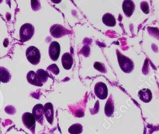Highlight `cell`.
Returning <instances> with one entry per match:
<instances>
[{
  "label": "cell",
  "instance_id": "cell-9",
  "mask_svg": "<svg viewBox=\"0 0 159 134\" xmlns=\"http://www.w3.org/2000/svg\"><path fill=\"white\" fill-rule=\"evenodd\" d=\"M135 9V5L133 1L130 0H126L123 2V10L127 17H130L133 14Z\"/></svg>",
  "mask_w": 159,
  "mask_h": 134
},
{
  "label": "cell",
  "instance_id": "cell-13",
  "mask_svg": "<svg viewBox=\"0 0 159 134\" xmlns=\"http://www.w3.org/2000/svg\"><path fill=\"white\" fill-rule=\"evenodd\" d=\"M62 65L65 69H70L72 67L73 58L70 53H65L61 58Z\"/></svg>",
  "mask_w": 159,
  "mask_h": 134
},
{
  "label": "cell",
  "instance_id": "cell-4",
  "mask_svg": "<svg viewBox=\"0 0 159 134\" xmlns=\"http://www.w3.org/2000/svg\"><path fill=\"white\" fill-rule=\"evenodd\" d=\"M95 94L99 99H106L108 96V89L107 85L102 82H99L96 84L94 88Z\"/></svg>",
  "mask_w": 159,
  "mask_h": 134
},
{
  "label": "cell",
  "instance_id": "cell-19",
  "mask_svg": "<svg viewBox=\"0 0 159 134\" xmlns=\"http://www.w3.org/2000/svg\"><path fill=\"white\" fill-rule=\"evenodd\" d=\"M48 69H49L51 73H54L55 75L58 74L59 73V69H58V67L57 66V65H55V64H52V65H49V67H48Z\"/></svg>",
  "mask_w": 159,
  "mask_h": 134
},
{
  "label": "cell",
  "instance_id": "cell-7",
  "mask_svg": "<svg viewBox=\"0 0 159 134\" xmlns=\"http://www.w3.org/2000/svg\"><path fill=\"white\" fill-rule=\"evenodd\" d=\"M32 115H34L35 120H37L40 123L43 122V115H44L43 114V106L40 104H36L33 108Z\"/></svg>",
  "mask_w": 159,
  "mask_h": 134
},
{
  "label": "cell",
  "instance_id": "cell-10",
  "mask_svg": "<svg viewBox=\"0 0 159 134\" xmlns=\"http://www.w3.org/2000/svg\"><path fill=\"white\" fill-rule=\"evenodd\" d=\"M26 79H27V81L30 84L34 86H37V87H41L43 86V83L38 79L37 74L34 71H30L29 73L26 75Z\"/></svg>",
  "mask_w": 159,
  "mask_h": 134
},
{
  "label": "cell",
  "instance_id": "cell-17",
  "mask_svg": "<svg viewBox=\"0 0 159 134\" xmlns=\"http://www.w3.org/2000/svg\"><path fill=\"white\" fill-rule=\"evenodd\" d=\"M83 130V127L79 123H75L71 126L68 129V132L70 134H80Z\"/></svg>",
  "mask_w": 159,
  "mask_h": 134
},
{
  "label": "cell",
  "instance_id": "cell-8",
  "mask_svg": "<svg viewBox=\"0 0 159 134\" xmlns=\"http://www.w3.org/2000/svg\"><path fill=\"white\" fill-rule=\"evenodd\" d=\"M43 114L45 115L48 122L52 124L53 119H54V108L51 103H47L43 106Z\"/></svg>",
  "mask_w": 159,
  "mask_h": 134
},
{
  "label": "cell",
  "instance_id": "cell-3",
  "mask_svg": "<svg viewBox=\"0 0 159 134\" xmlns=\"http://www.w3.org/2000/svg\"><path fill=\"white\" fill-rule=\"evenodd\" d=\"M34 34V26L30 23H25L20 27V41L23 42L29 41Z\"/></svg>",
  "mask_w": 159,
  "mask_h": 134
},
{
  "label": "cell",
  "instance_id": "cell-15",
  "mask_svg": "<svg viewBox=\"0 0 159 134\" xmlns=\"http://www.w3.org/2000/svg\"><path fill=\"white\" fill-rule=\"evenodd\" d=\"M11 79V74L7 69L0 67V82L8 83Z\"/></svg>",
  "mask_w": 159,
  "mask_h": 134
},
{
  "label": "cell",
  "instance_id": "cell-5",
  "mask_svg": "<svg viewBox=\"0 0 159 134\" xmlns=\"http://www.w3.org/2000/svg\"><path fill=\"white\" fill-rule=\"evenodd\" d=\"M22 121H23V125L27 129H30V130H32L34 132V129L35 128L36 120L34 118V115H32V113L26 112V113L23 114V116H22Z\"/></svg>",
  "mask_w": 159,
  "mask_h": 134
},
{
  "label": "cell",
  "instance_id": "cell-2",
  "mask_svg": "<svg viewBox=\"0 0 159 134\" xmlns=\"http://www.w3.org/2000/svg\"><path fill=\"white\" fill-rule=\"evenodd\" d=\"M26 59L33 65H37L40 60V52L38 48L30 46L26 51Z\"/></svg>",
  "mask_w": 159,
  "mask_h": 134
},
{
  "label": "cell",
  "instance_id": "cell-16",
  "mask_svg": "<svg viewBox=\"0 0 159 134\" xmlns=\"http://www.w3.org/2000/svg\"><path fill=\"white\" fill-rule=\"evenodd\" d=\"M114 112V104L112 98H110L106 104L105 107V114L107 116L110 117Z\"/></svg>",
  "mask_w": 159,
  "mask_h": 134
},
{
  "label": "cell",
  "instance_id": "cell-6",
  "mask_svg": "<svg viewBox=\"0 0 159 134\" xmlns=\"http://www.w3.org/2000/svg\"><path fill=\"white\" fill-rule=\"evenodd\" d=\"M49 55L53 61H57L61 52V47L58 42H51L49 46Z\"/></svg>",
  "mask_w": 159,
  "mask_h": 134
},
{
  "label": "cell",
  "instance_id": "cell-18",
  "mask_svg": "<svg viewBox=\"0 0 159 134\" xmlns=\"http://www.w3.org/2000/svg\"><path fill=\"white\" fill-rule=\"evenodd\" d=\"M36 74H37L38 79H40L42 83L46 82L47 79H48V73L43 69H38L37 71V73H36Z\"/></svg>",
  "mask_w": 159,
  "mask_h": 134
},
{
  "label": "cell",
  "instance_id": "cell-21",
  "mask_svg": "<svg viewBox=\"0 0 159 134\" xmlns=\"http://www.w3.org/2000/svg\"><path fill=\"white\" fill-rule=\"evenodd\" d=\"M141 9H142L143 12H144V13H148V12H149V6H148V4L146 2H143L141 3Z\"/></svg>",
  "mask_w": 159,
  "mask_h": 134
},
{
  "label": "cell",
  "instance_id": "cell-14",
  "mask_svg": "<svg viewBox=\"0 0 159 134\" xmlns=\"http://www.w3.org/2000/svg\"><path fill=\"white\" fill-rule=\"evenodd\" d=\"M102 22L108 26H114L116 23L115 17L111 13H106L102 17Z\"/></svg>",
  "mask_w": 159,
  "mask_h": 134
},
{
  "label": "cell",
  "instance_id": "cell-12",
  "mask_svg": "<svg viewBox=\"0 0 159 134\" xmlns=\"http://www.w3.org/2000/svg\"><path fill=\"white\" fill-rule=\"evenodd\" d=\"M138 97L144 102H150L152 99V93L149 89L144 88L138 92Z\"/></svg>",
  "mask_w": 159,
  "mask_h": 134
},
{
  "label": "cell",
  "instance_id": "cell-11",
  "mask_svg": "<svg viewBox=\"0 0 159 134\" xmlns=\"http://www.w3.org/2000/svg\"><path fill=\"white\" fill-rule=\"evenodd\" d=\"M50 32H51V35L54 37H60L61 36H63L64 34H65L66 33V29L65 27H63L61 25H54L51 27L50 30Z\"/></svg>",
  "mask_w": 159,
  "mask_h": 134
},
{
  "label": "cell",
  "instance_id": "cell-1",
  "mask_svg": "<svg viewBox=\"0 0 159 134\" xmlns=\"http://www.w3.org/2000/svg\"><path fill=\"white\" fill-rule=\"evenodd\" d=\"M116 52H117L118 62H119L120 67L121 68V69L124 73H129L133 71L134 68V64L133 61L130 59H129V58L124 56V55L121 54L119 51H117Z\"/></svg>",
  "mask_w": 159,
  "mask_h": 134
},
{
  "label": "cell",
  "instance_id": "cell-20",
  "mask_svg": "<svg viewBox=\"0 0 159 134\" xmlns=\"http://www.w3.org/2000/svg\"><path fill=\"white\" fill-rule=\"evenodd\" d=\"M94 67L96 69L99 70L100 72H106V69L104 68V65L102 64L99 63V62H95L94 63Z\"/></svg>",
  "mask_w": 159,
  "mask_h": 134
}]
</instances>
